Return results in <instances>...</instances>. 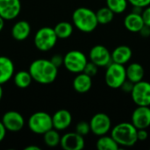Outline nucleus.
Listing matches in <instances>:
<instances>
[{
  "label": "nucleus",
  "mask_w": 150,
  "mask_h": 150,
  "mask_svg": "<svg viewBox=\"0 0 150 150\" xmlns=\"http://www.w3.org/2000/svg\"><path fill=\"white\" fill-rule=\"evenodd\" d=\"M131 122L137 129L149 127L150 106H137L132 113Z\"/></svg>",
  "instance_id": "nucleus-14"
},
{
  "label": "nucleus",
  "mask_w": 150,
  "mask_h": 150,
  "mask_svg": "<svg viewBox=\"0 0 150 150\" xmlns=\"http://www.w3.org/2000/svg\"><path fill=\"white\" fill-rule=\"evenodd\" d=\"M31 33V25L25 20H19L16 22L11 28V36L18 41L26 40Z\"/></svg>",
  "instance_id": "nucleus-20"
},
{
  "label": "nucleus",
  "mask_w": 150,
  "mask_h": 150,
  "mask_svg": "<svg viewBox=\"0 0 150 150\" xmlns=\"http://www.w3.org/2000/svg\"><path fill=\"white\" fill-rule=\"evenodd\" d=\"M142 18H143V21L145 23L146 25L150 26V5L147 6L144 8L143 11H142Z\"/></svg>",
  "instance_id": "nucleus-32"
},
{
  "label": "nucleus",
  "mask_w": 150,
  "mask_h": 150,
  "mask_svg": "<svg viewBox=\"0 0 150 150\" xmlns=\"http://www.w3.org/2000/svg\"><path fill=\"white\" fill-rule=\"evenodd\" d=\"M126 71H127V79L129 80L130 82L136 83L143 80L145 70L142 64L138 62L130 63L126 68Z\"/></svg>",
  "instance_id": "nucleus-21"
},
{
  "label": "nucleus",
  "mask_w": 150,
  "mask_h": 150,
  "mask_svg": "<svg viewBox=\"0 0 150 150\" xmlns=\"http://www.w3.org/2000/svg\"><path fill=\"white\" fill-rule=\"evenodd\" d=\"M61 138L62 136L60 135L59 131L54 128L50 129L49 131H47L43 134V140L45 144L50 148H54L60 145Z\"/></svg>",
  "instance_id": "nucleus-26"
},
{
  "label": "nucleus",
  "mask_w": 150,
  "mask_h": 150,
  "mask_svg": "<svg viewBox=\"0 0 150 150\" xmlns=\"http://www.w3.org/2000/svg\"><path fill=\"white\" fill-rule=\"evenodd\" d=\"M3 94H4V91H3V88H2V84H0V101L3 98Z\"/></svg>",
  "instance_id": "nucleus-39"
},
{
  "label": "nucleus",
  "mask_w": 150,
  "mask_h": 150,
  "mask_svg": "<svg viewBox=\"0 0 150 150\" xmlns=\"http://www.w3.org/2000/svg\"><path fill=\"white\" fill-rule=\"evenodd\" d=\"M6 132H7V130H6L5 127L4 126L3 122H2V121H0V142H3V141H4V139L5 138Z\"/></svg>",
  "instance_id": "nucleus-36"
},
{
  "label": "nucleus",
  "mask_w": 150,
  "mask_h": 150,
  "mask_svg": "<svg viewBox=\"0 0 150 150\" xmlns=\"http://www.w3.org/2000/svg\"><path fill=\"white\" fill-rule=\"evenodd\" d=\"M137 130L132 122H121L112 128L111 135L120 147L130 148L138 142Z\"/></svg>",
  "instance_id": "nucleus-2"
},
{
  "label": "nucleus",
  "mask_w": 150,
  "mask_h": 150,
  "mask_svg": "<svg viewBox=\"0 0 150 150\" xmlns=\"http://www.w3.org/2000/svg\"><path fill=\"white\" fill-rule=\"evenodd\" d=\"M58 37L55 34L54 28L44 26L40 28L34 36L33 42L37 49L40 51H49L56 44Z\"/></svg>",
  "instance_id": "nucleus-5"
},
{
  "label": "nucleus",
  "mask_w": 150,
  "mask_h": 150,
  "mask_svg": "<svg viewBox=\"0 0 150 150\" xmlns=\"http://www.w3.org/2000/svg\"><path fill=\"white\" fill-rule=\"evenodd\" d=\"M98 71V67L95 63H93V62H91L90 61V62H87V64H86V66H85V68H84L83 72L92 77V76L97 75Z\"/></svg>",
  "instance_id": "nucleus-29"
},
{
  "label": "nucleus",
  "mask_w": 150,
  "mask_h": 150,
  "mask_svg": "<svg viewBox=\"0 0 150 150\" xmlns=\"http://www.w3.org/2000/svg\"><path fill=\"white\" fill-rule=\"evenodd\" d=\"M139 33L144 37V38H148L150 36V26L144 25V26L141 29V31L139 32Z\"/></svg>",
  "instance_id": "nucleus-35"
},
{
  "label": "nucleus",
  "mask_w": 150,
  "mask_h": 150,
  "mask_svg": "<svg viewBox=\"0 0 150 150\" xmlns=\"http://www.w3.org/2000/svg\"><path fill=\"white\" fill-rule=\"evenodd\" d=\"M50 61H51V62H52L55 67H57V68L59 69L61 66L63 65L64 57L62 56L61 54H54V55H53V56L51 57Z\"/></svg>",
  "instance_id": "nucleus-30"
},
{
  "label": "nucleus",
  "mask_w": 150,
  "mask_h": 150,
  "mask_svg": "<svg viewBox=\"0 0 150 150\" xmlns=\"http://www.w3.org/2000/svg\"><path fill=\"white\" fill-rule=\"evenodd\" d=\"M91 132L97 136L107 134L112 130V120L104 112H98L92 116L90 121Z\"/></svg>",
  "instance_id": "nucleus-9"
},
{
  "label": "nucleus",
  "mask_w": 150,
  "mask_h": 150,
  "mask_svg": "<svg viewBox=\"0 0 150 150\" xmlns=\"http://www.w3.org/2000/svg\"><path fill=\"white\" fill-rule=\"evenodd\" d=\"M130 94L137 106H150V83L142 80L134 83Z\"/></svg>",
  "instance_id": "nucleus-8"
},
{
  "label": "nucleus",
  "mask_w": 150,
  "mask_h": 150,
  "mask_svg": "<svg viewBox=\"0 0 150 150\" xmlns=\"http://www.w3.org/2000/svg\"><path fill=\"white\" fill-rule=\"evenodd\" d=\"M13 81L15 85L19 89H26L30 86L33 81V77L29 71L20 70L14 74Z\"/></svg>",
  "instance_id": "nucleus-22"
},
{
  "label": "nucleus",
  "mask_w": 150,
  "mask_h": 150,
  "mask_svg": "<svg viewBox=\"0 0 150 150\" xmlns=\"http://www.w3.org/2000/svg\"><path fill=\"white\" fill-rule=\"evenodd\" d=\"M25 150H40V148L37 147V146H33V145H31V146H27L25 148Z\"/></svg>",
  "instance_id": "nucleus-37"
},
{
  "label": "nucleus",
  "mask_w": 150,
  "mask_h": 150,
  "mask_svg": "<svg viewBox=\"0 0 150 150\" xmlns=\"http://www.w3.org/2000/svg\"><path fill=\"white\" fill-rule=\"evenodd\" d=\"M145 23L142 14L135 12H131L127 14L124 18V25L127 30L131 33H139L141 29L144 26Z\"/></svg>",
  "instance_id": "nucleus-19"
},
{
  "label": "nucleus",
  "mask_w": 150,
  "mask_h": 150,
  "mask_svg": "<svg viewBox=\"0 0 150 150\" xmlns=\"http://www.w3.org/2000/svg\"><path fill=\"white\" fill-rule=\"evenodd\" d=\"M134 83H132V82H130L129 80H126L124 83H123V84L121 85V87H120V89L123 91H125V92H127V93H131V91H132V90H133V87H134Z\"/></svg>",
  "instance_id": "nucleus-33"
},
{
  "label": "nucleus",
  "mask_w": 150,
  "mask_h": 150,
  "mask_svg": "<svg viewBox=\"0 0 150 150\" xmlns=\"http://www.w3.org/2000/svg\"><path fill=\"white\" fill-rule=\"evenodd\" d=\"M6 130L11 133H17L23 129L25 126V119L21 113L16 111L6 112L1 120Z\"/></svg>",
  "instance_id": "nucleus-11"
},
{
  "label": "nucleus",
  "mask_w": 150,
  "mask_h": 150,
  "mask_svg": "<svg viewBox=\"0 0 150 150\" xmlns=\"http://www.w3.org/2000/svg\"><path fill=\"white\" fill-rule=\"evenodd\" d=\"M72 85H73V89L76 92L81 94L86 93L91 89L92 77L83 72L78 73L74 78Z\"/></svg>",
  "instance_id": "nucleus-18"
},
{
  "label": "nucleus",
  "mask_w": 150,
  "mask_h": 150,
  "mask_svg": "<svg viewBox=\"0 0 150 150\" xmlns=\"http://www.w3.org/2000/svg\"><path fill=\"white\" fill-rule=\"evenodd\" d=\"M76 132L79 134H81L82 136H85L87 134H89L91 133V126H90V122L82 120L80 122H78L76 126Z\"/></svg>",
  "instance_id": "nucleus-28"
},
{
  "label": "nucleus",
  "mask_w": 150,
  "mask_h": 150,
  "mask_svg": "<svg viewBox=\"0 0 150 150\" xmlns=\"http://www.w3.org/2000/svg\"><path fill=\"white\" fill-rule=\"evenodd\" d=\"M20 11V0H0V16L4 20H12L16 18Z\"/></svg>",
  "instance_id": "nucleus-13"
},
{
  "label": "nucleus",
  "mask_w": 150,
  "mask_h": 150,
  "mask_svg": "<svg viewBox=\"0 0 150 150\" xmlns=\"http://www.w3.org/2000/svg\"><path fill=\"white\" fill-rule=\"evenodd\" d=\"M89 59L98 68L107 67L112 62V53L104 45H96L90 50Z\"/></svg>",
  "instance_id": "nucleus-10"
},
{
  "label": "nucleus",
  "mask_w": 150,
  "mask_h": 150,
  "mask_svg": "<svg viewBox=\"0 0 150 150\" xmlns=\"http://www.w3.org/2000/svg\"><path fill=\"white\" fill-rule=\"evenodd\" d=\"M96 15L98 25H107L113 20L115 13L107 6H104L96 11Z\"/></svg>",
  "instance_id": "nucleus-25"
},
{
  "label": "nucleus",
  "mask_w": 150,
  "mask_h": 150,
  "mask_svg": "<svg viewBox=\"0 0 150 150\" xmlns=\"http://www.w3.org/2000/svg\"><path fill=\"white\" fill-rule=\"evenodd\" d=\"M73 25L83 33H92L98 25L96 11L88 7H79L73 11Z\"/></svg>",
  "instance_id": "nucleus-3"
},
{
  "label": "nucleus",
  "mask_w": 150,
  "mask_h": 150,
  "mask_svg": "<svg viewBox=\"0 0 150 150\" xmlns=\"http://www.w3.org/2000/svg\"><path fill=\"white\" fill-rule=\"evenodd\" d=\"M28 71L33 80L40 84H50L54 83L58 75V68L47 59L34 60L31 63Z\"/></svg>",
  "instance_id": "nucleus-1"
},
{
  "label": "nucleus",
  "mask_w": 150,
  "mask_h": 150,
  "mask_svg": "<svg viewBox=\"0 0 150 150\" xmlns=\"http://www.w3.org/2000/svg\"><path fill=\"white\" fill-rule=\"evenodd\" d=\"M54 30L58 39L65 40V39L69 38L72 35L74 27L71 23L68 21H62L55 25V26L54 27Z\"/></svg>",
  "instance_id": "nucleus-23"
},
{
  "label": "nucleus",
  "mask_w": 150,
  "mask_h": 150,
  "mask_svg": "<svg viewBox=\"0 0 150 150\" xmlns=\"http://www.w3.org/2000/svg\"><path fill=\"white\" fill-rule=\"evenodd\" d=\"M96 147L98 150H118L120 148L112 135L108 136L107 134L99 136L97 141Z\"/></svg>",
  "instance_id": "nucleus-24"
},
{
  "label": "nucleus",
  "mask_w": 150,
  "mask_h": 150,
  "mask_svg": "<svg viewBox=\"0 0 150 150\" xmlns=\"http://www.w3.org/2000/svg\"><path fill=\"white\" fill-rule=\"evenodd\" d=\"M28 127L33 134H44L53 127L52 116L46 112H36L28 120Z\"/></svg>",
  "instance_id": "nucleus-6"
},
{
  "label": "nucleus",
  "mask_w": 150,
  "mask_h": 150,
  "mask_svg": "<svg viewBox=\"0 0 150 150\" xmlns=\"http://www.w3.org/2000/svg\"><path fill=\"white\" fill-rule=\"evenodd\" d=\"M61 147L64 150H82L84 149V136L75 132L65 134L61 138Z\"/></svg>",
  "instance_id": "nucleus-12"
},
{
  "label": "nucleus",
  "mask_w": 150,
  "mask_h": 150,
  "mask_svg": "<svg viewBox=\"0 0 150 150\" xmlns=\"http://www.w3.org/2000/svg\"><path fill=\"white\" fill-rule=\"evenodd\" d=\"M53 127L58 131L67 129L72 123V115L66 109L58 110L52 116Z\"/></svg>",
  "instance_id": "nucleus-15"
},
{
  "label": "nucleus",
  "mask_w": 150,
  "mask_h": 150,
  "mask_svg": "<svg viewBox=\"0 0 150 150\" xmlns=\"http://www.w3.org/2000/svg\"><path fill=\"white\" fill-rule=\"evenodd\" d=\"M126 80L127 71L124 65L112 62L106 67L105 81L108 87L112 89H120Z\"/></svg>",
  "instance_id": "nucleus-4"
},
{
  "label": "nucleus",
  "mask_w": 150,
  "mask_h": 150,
  "mask_svg": "<svg viewBox=\"0 0 150 150\" xmlns=\"http://www.w3.org/2000/svg\"><path fill=\"white\" fill-rule=\"evenodd\" d=\"M4 19L0 16V33L2 32V30L4 29Z\"/></svg>",
  "instance_id": "nucleus-38"
},
{
  "label": "nucleus",
  "mask_w": 150,
  "mask_h": 150,
  "mask_svg": "<svg viewBox=\"0 0 150 150\" xmlns=\"http://www.w3.org/2000/svg\"><path fill=\"white\" fill-rule=\"evenodd\" d=\"M14 63L7 56H0V84L9 82L14 76Z\"/></svg>",
  "instance_id": "nucleus-16"
},
{
  "label": "nucleus",
  "mask_w": 150,
  "mask_h": 150,
  "mask_svg": "<svg viewBox=\"0 0 150 150\" xmlns=\"http://www.w3.org/2000/svg\"><path fill=\"white\" fill-rule=\"evenodd\" d=\"M111 53H112V62L122 65L127 63L131 60L133 55L132 49L127 45L118 46Z\"/></svg>",
  "instance_id": "nucleus-17"
},
{
  "label": "nucleus",
  "mask_w": 150,
  "mask_h": 150,
  "mask_svg": "<svg viewBox=\"0 0 150 150\" xmlns=\"http://www.w3.org/2000/svg\"><path fill=\"white\" fill-rule=\"evenodd\" d=\"M128 3L133 6H140L142 8L150 5V0H128Z\"/></svg>",
  "instance_id": "nucleus-31"
},
{
  "label": "nucleus",
  "mask_w": 150,
  "mask_h": 150,
  "mask_svg": "<svg viewBox=\"0 0 150 150\" xmlns=\"http://www.w3.org/2000/svg\"><path fill=\"white\" fill-rule=\"evenodd\" d=\"M63 57V66L68 71L75 74L83 72L88 62L87 56L79 50L69 51Z\"/></svg>",
  "instance_id": "nucleus-7"
},
{
  "label": "nucleus",
  "mask_w": 150,
  "mask_h": 150,
  "mask_svg": "<svg viewBox=\"0 0 150 150\" xmlns=\"http://www.w3.org/2000/svg\"><path fill=\"white\" fill-rule=\"evenodd\" d=\"M149 137V133L146 129H138L137 130V138H138V142H143L146 141Z\"/></svg>",
  "instance_id": "nucleus-34"
},
{
  "label": "nucleus",
  "mask_w": 150,
  "mask_h": 150,
  "mask_svg": "<svg viewBox=\"0 0 150 150\" xmlns=\"http://www.w3.org/2000/svg\"><path fill=\"white\" fill-rule=\"evenodd\" d=\"M106 6L110 8L115 14L123 13L128 5V0H105Z\"/></svg>",
  "instance_id": "nucleus-27"
}]
</instances>
